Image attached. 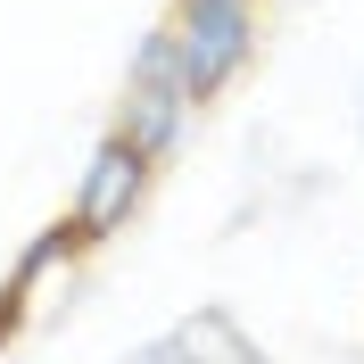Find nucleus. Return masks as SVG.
Wrapping results in <instances>:
<instances>
[{
    "instance_id": "obj_1",
    "label": "nucleus",
    "mask_w": 364,
    "mask_h": 364,
    "mask_svg": "<svg viewBox=\"0 0 364 364\" xmlns=\"http://www.w3.org/2000/svg\"><path fill=\"white\" fill-rule=\"evenodd\" d=\"M166 33H174V67H182L191 108H207L257 67L265 17H257V0H166Z\"/></svg>"
},
{
    "instance_id": "obj_3",
    "label": "nucleus",
    "mask_w": 364,
    "mask_h": 364,
    "mask_svg": "<svg viewBox=\"0 0 364 364\" xmlns=\"http://www.w3.org/2000/svg\"><path fill=\"white\" fill-rule=\"evenodd\" d=\"M149 182H158V166L141 158L124 133H100V149L83 158V182H75V232H83L91 249L100 240H116V232H133V215L149 207Z\"/></svg>"
},
{
    "instance_id": "obj_7",
    "label": "nucleus",
    "mask_w": 364,
    "mask_h": 364,
    "mask_svg": "<svg viewBox=\"0 0 364 364\" xmlns=\"http://www.w3.org/2000/svg\"><path fill=\"white\" fill-rule=\"evenodd\" d=\"M356 141H364V108H356Z\"/></svg>"
},
{
    "instance_id": "obj_6",
    "label": "nucleus",
    "mask_w": 364,
    "mask_h": 364,
    "mask_svg": "<svg viewBox=\"0 0 364 364\" xmlns=\"http://www.w3.org/2000/svg\"><path fill=\"white\" fill-rule=\"evenodd\" d=\"M124 364H182V340H174V331H158V340H141Z\"/></svg>"
},
{
    "instance_id": "obj_5",
    "label": "nucleus",
    "mask_w": 364,
    "mask_h": 364,
    "mask_svg": "<svg viewBox=\"0 0 364 364\" xmlns=\"http://www.w3.org/2000/svg\"><path fill=\"white\" fill-rule=\"evenodd\" d=\"M83 249H91V240L75 232V215H58V224H42V232H33V240L17 249V265H9V282H17V290L33 298V306H42V282H50V273H67V265H75Z\"/></svg>"
},
{
    "instance_id": "obj_4",
    "label": "nucleus",
    "mask_w": 364,
    "mask_h": 364,
    "mask_svg": "<svg viewBox=\"0 0 364 364\" xmlns=\"http://www.w3.org/2000/svg\"><path fill=\"white\" fill-rule=\"evenodd\" d=\"M174 340H182V364H265V348H257L249 331L224 315V306L182 315V323H174Z\"/></svg>"
},
{
    "instance_id": "obj_2",
    "label": "nucleus",
    "mask_w": 364,
    "mask_h": 364,
    "mask_svg": "<svg viewBox=\"0 0 364 364\" xmlns=\"http://www.w3.org/2000/svg\"><path fill=\"white\" fill-rule=\"evenodd\" d=\"M191 91H182V67H174V33H166V17L149 25L133 42V67H124V100H116V124L108 133H124L149 166H166L182 149V133H191Z\"/></svg>"
}]
</instances>
